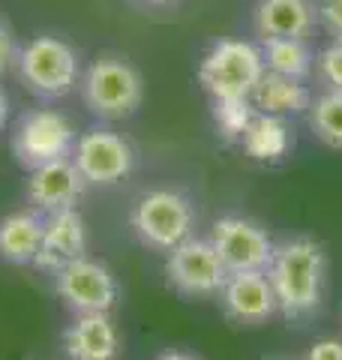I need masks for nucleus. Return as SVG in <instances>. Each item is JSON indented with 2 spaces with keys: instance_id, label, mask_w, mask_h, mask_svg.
I'll use <instances>...</instances> for the list:
<instances>
[{
  "instance_id": "nucleus-1",
  "label": "nucleus",
  "mask_w": 342,
  "mask_h": 360,
  "mask_svg": "<svg viewBox=\"0 0 342 360\" xmlns=\"http://www.w3.org/2000/svg\"><path fill=\"white\" fill-rule=\"evenodd\" d=\"M267 279L277 295V309L289 321H310L322 309L327 285V255L312 238L277 243L267 264Z\"/></svg>"
},
{
  "instance_id": "nucleus-2",
  "label": "nucleus",
  "mask_w": 342,
  "mask_h": 360,
  "mask_svg": "<svg viewBox=\"0 0 342 360\" xmlns=\"http://www.w3.org/2000/svg\"><path fill=\"white\" fill-rule=\"evenodd\" d=\"M82 99L99 120H127L144 103V78L120 54H102L82 72Z\"/></svg>"
},
{
  "instance_id": "nucleus-3",
  "label": "nucleus",
  "mask_w": 342,
  "mask_h": 360,
  "mask_svg": "<svg viewBox=\"0 0 342 360\" xmlns=\"http://www.w3.org/2000/svg\"><path fill=\"white\" fill-rule=\"evenodd\" d=\"M18 78L30 94L42 99H63L82 82V60L66 39L39 33L18 49L15 58Z\"/></svg>"
},
{
  "instance_id": "nucleus-4",
  "label": "nucleus",
  "mask_w": 342,
  "mask_h": 360,
  "mask_svg": "<svg viewBox=\"0 0 342 360\" xmlns=\"http://www.w3.org/2000/svg\"><path fill=\"white\" fill-rule=\"evenodd\" d=\"M265 72L261 45L246 39H220L204 51L198 63V84L208 90L210 99H253Z\"/></svg>"
},
{
  "instance_id": "nucleus-5",
  "label": "nucleus",
  "mask_w": 342,
  "mask_h": 360,
  "mask_svg": "<svg viewBox=\"0 0 342 360\" xmlns=\"http://www.w3.org/2000/svg\"><path fill=\"white\" fill-rule=\"evenodd\" d=\"M129 225L144 246L156 252H171L177 243L192 238L196 210H192V201L177 189H153L132 205Z\"/></svg>"
},
{
  "instance_id": "nucleus-6",
  "label": "nucleus",
  "mask_w": 342,
  "mask_h": 360,
  "mask_svg": "<svg viewBox=\"0 0 342 360\" xmlns=\"http://www.w3.org/2000/svg\"><path fill=\"white\" fill-rule=\"evenodd\" d=\"M75 148V127L54 108H33L18 117L13 129V156L21 168H39L45 162L66 160Z\"/></svg>"
},
{
  "instance_id": "nucleus-7",
  "label": "nucleus",
  "mask_w": 342,
  "mask_h": 360,
  "mask_svg": "<svg viewBox=\"0 0 342 360\" xmlns=\"http://www.w3.org/2000/svg\"><path fill=\"white\" fill-rule=\"evenodd\" d=\"M165 276L168 285L184 297H216L228 279V270L210 238H186L168 252Z\"/></svg>"
},
{
  "instance_id": "nucleus-8",
  "label": "nucleus",
  "mask_w": 342,
  "mask_h": 360,
  "mask_svg": "<svg viewBox=\"0 0 342 360\" xmlns=\"http://www.w3.org/2000/svg\"><path fill=\"white\" fill-rule=\"evenodd\" d=\"M72 162L87 180V186H114L132 172V144L114 129L94 127L75 139Z\"/></svg>"
},
{
  "instance_id": "nucleus-9",
  "label": "nucleus",
  "mask_w": 342,
  "mask_h": 360,
  "mask_svg": "<svg viewBox=\"0 0 342 360\" xmlns=\"http://www.w3.org/2000/svg\"><path fill=\"white\" fill-rule=\"evenodd\" d=\"M54 291L63 300V307L75 315L111 312L114 300H118V279L102 262L82 255L63 264L61 270H54Z\"/></svg>"
},
{
  "instance_id": "nucleus-10",
  "label": "nucleus",
  "mask_w": 342,
  "mask_h": 360,
  "mask_svg": "<svg viewBox=\"0 0 342 360\" xmlns=\"http://www.w3.org/2000/svg\"><path fill=\"white\" fill-rule=\"evenodd\" d=\"M210 243L220 252L228 274H241V270H267L277 240L261 229L258 222L246 217H222L216 219L210 231Z\"/></svg>"
},
{
  "instance_id": "nucleus-11",
  "label": "nucleus",
  "mask_w": 342,
  "mask_h": 360,
  "mask_svg": "<svg viewBox=\"0 0 342 360\" xmlns=\"http://www.w3.org/2000/svg\"><path fill=\"white\" fill-rule=\"evenodd\" d=\"M225 319L237 324H265L273 319L277 309V295L265 270H241V274H228L220 295Z\"/></svg>"
},
{
  "instance_id": "nucleus-12",
  "label": "nucleus",
  "mask_w": 342,
  "mask_h": 360,
  "mask_svg": "<svg viewBox=\"0 0 342 360\" xmlns=\"http://www.w3.org/2000/svg\"><path fill=\"white\" fill-rule=\"evenodd\" d=\"M84 252H87V225H84L82 213L75 207L45 213L42 240H39L37 258H33V267L54 274V270H61L63 264L82 258Z\"/></svg>"
},
{
  "instance_id": "nucleus-13",
  "label": "nucleus",
  "mask_w": 342,
  "mask_h": 360,
  "mask_svg": "<svg viewBox=\"0 0 342 360\" xmlns=\"http://www.w3.org/2000/svg\"><path fill=\"white\" fill-rule=\"evenodd\" d=\"M84 186H87V180L75 168L72 156H66V160H54V162L33 168L27 174L25 193H27V201L33 205V210L54 213L63 207H75V201L82 198Z\"/></svg>"
},
{
  "instance_id": "nucleus-14",
  "label": "nucleus",
  "mask_w": 342,
  "mask_h": 360,
  "mask_svg": "<svg viewBox=\"0 0 342 360\" xmlns=\"http://www.w3.org/2000/svg\"><path fill=\"white\" fill-rule=\"evenodd\" d=\"M258 39H310L318 27L315 0H258L253 9Z\"/></svg>"
},
{
  "instance_id": "nucleus-15",
  "label": "nucleus",
  "mask_w": 342,
  "mask_h": 360,
  "mask_svg": "<svg viewBox=\"0 0 342 360\" xmlns=\"http://www.w3.org/2000/svg\"><path fill=\"white\" fill-rule=\"evenodd\" d=\"M63 352L70 360H118L120 333L108 312H82L63 330Z\"/></svg>"
},
{
  "instance_id": "nucleus-16",
  "label": "nucleus",
  "mask_w": 342,
  "mask_h": 360,
  "mask_svg": "<svg viewBox=\"0 0 342 360\" xmlns=\"http://www.w3.org/2000/svg\"><path fill=\"white\" fill-rule=\"evenodd\" d=\"M253 105H255V111H265V115L291 117V115L310 111L312 94H310V87H306V82H300V78L265 72L258 87H255V94H253Z\"/></svg>"
},
{
  "instance_id": "nucleus-17",
  "label": "nucleus",
  "mask_w": 342,
  "mask_h": 360,
  "mask_svg": "<svg viewBox=\"0 0 342 360\" xmlns=\"http://www.w3.org/2000/svg\"><path fill=\"white\" fill-rule=\"evenodd\" d=\"M241 144H243L249 160H255V162H279L294 148V132H291V127H289V120L285 117L255 111L253 123H249L246 132L241 135Z\"/></svg>"
},
{
  "instance_id": "nucleus-18",
  "label": "nucleus",
  "mask_w": 342,
  "mask_h": 360,
  "mask_svg": "<svg viewBox=\"0 0 342 360\" xmlns=\"http://www.w3.org/2000/svg\"><path fill=\"white\" fill-rule=\"evenodd\" d=\"M42 219L39 210H15L0 219V258L9 264H33L42 240Z\"/></svg>"
},
{
  "instance_id": "nucleus-19",
  "label": "nucleus",
  "mask_w": 342,
  "mask_h": 360,
  "mask_svg": "<svg viewBox=\"0 0 342 360\" xmlns=\"http://www.w3.org/2000/svg\"><path fill=\"white\" fill-rule=\"evenodd\" d=\"M261 58H265L267 72L300 78V82H306L315 70V54L306 39H265Z\"/></svg>"
},
{
  "instance_id": "nucleus-20",
  "label": "nucleus",
  "mask_w": 342,
  "mask_h": 360,
  "mask_svg": "<svg viewBox=\"0 0 342 360\" xmlns=\"http://www.w3.org/2000/svg\"><path fill=\"white\" fill-rule=\"evenodd\" d=\"M310 129L322 144L342 150V90H324L310 105Z\"/></svg>"
},
{
  "instance_id": "nucleus-21",
  "label": "nucleus",
  "mask_w": 342,
  "mask_h": 360,
  "mask_svg": "<svg viewBox=\"0 0 342 360\" xmlns=\"http://www.w3.org/2000/svg\"><path fill=\"white\" fill-rule=\"evenodd\" d=\"M255 117L253 99H213V123L225 141H241V135Z\"/></svg>"
},
{
  "instance_id": "nucleus-22",
  "label": "nucleus",
  "mask_w": 342,
  "mask_h": 360,
  "mask_svg": "<svg viewBox=\"0 0 342 360\" xmlns=\"http://www.w3.org/2000/svg\"><path fill=\"white\" fill-rule=\"evenodd\" d=\"M315 72L327 90H342V39H330L315 58Z\"/></svg>"
},
{
  "instance_id": "nucleus-23",
  "label": "nucleus",
  "mask_w": 342,
  "mask_h": 360,
  "mask_svg": "<svg viewBox=\"0 0 342 360\" xmlns=\"http://www.w3.org/2000/svg\"><path fill=\"white\" fill-rule=\"evenodd\" d=\"M318 27L330 33V39H342V0H315Z\"/></svg>"
},
{
  "instance_id": "nucleus-24",
  "label": "nucleus",
  "mask_w": 342,
  "mask_h": 360,
  "mask_svg": "<svg viewBox=\"0 0 342 360\" xmlns=\"http://www.w3.org/2000/svg\"><path fill=\"white\" fill-rule=\"evenodd\" d=\"M15 58H18V49H15V37L9 25L0 18V75L9 72L15 66Z\"/></svg>"
},
{
  "instance_id": "nucleus-25",
  "label": "nucleus",
  "mask_w": 342,
  "mask_h": 360,
  "mask_svg": "<svg viewBox=\"0 0 342 360\" xmlns=\"http://www.w3.org/2000/svg\"><path fill=\"white\" fill-rule=\"evenodd\" d=\"M303 360H342V342L339 340H318Z\"/></svg>"
},
{
  "instance_id": "nucleus-26",
  "label": "nucleus",
  "mask_w": 342,
  "mask_h": 360,
  "mask_svg": "<svg viewBox=\"0 0 342 360\" xmlns=\"http://www.w3.org/2000/svg\"><path fill=\"white\" fill-rule=\"evenodd\" d=\"M6 120H9V96L4 94V87H0V129L6 127Z\"/></svg>"
},
{
  "instance_id": "nucleus-27",
  "label": "nucleus",
  "mask_w": 342,
  "mask_h": 360,
  "mask_svg": "<svg viewBox=\"0 0 342 360\" xmlns=\"http://www.w3.org/2000/svg\"><path fill=\"white\" fill-rule=\"evenodd\" d=\"M141 6H151V9H171V6H177L180 0H139Z\"/></svg>"
},
{
  "instance_id": "nucleus-28",
  "label": "nucleus",
  "mask_w": 342,
  "mask_h": 360,
  "mask_svg": "<svg viewBox=\"0 0 342 360\" xmlns=\"http://www.w3.org/2000/svg\"><path fill=\"white\" fill-rule=\"evenodd\" d=\"M156 360H198V357H192V354H186V352H163Z\"/></svg>"
},
{
  "instance_id": "nucleus-29",
  "label": "nucleus",
  "mask_w": 342,
  "mask_h": 360,
  "mask_svg": "<svg viewBox=\"0 0 342 360\" xmlns=\"http://www.w3.org/2000/svg\"><path fill=\"white\" fill-rule=\"evenodd\" d=\"M273 360H285V357H273Z\"/></svg>"
}]
</instances>
